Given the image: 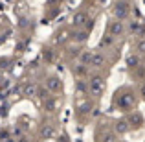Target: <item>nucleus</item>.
I'll use <instances>...</instances> for the list:
<instances>
[{"label":"nucleus","instance_id":"f257e3e1","mask_svg":"<svg viewBox=\"0 0 145 142\" xmlns=\"http://www.w3.org/2000/svg\"><path fill=\"white\" fill-rule=\"evenodd\" d=\"M86 85H88V92L92 96H96V98H99L103 94V90H105L106 83H105V78L101 74H94L86 79Z\"/></svg>","mask_w":145,"mask_h":142},{"label":"nucleus","instance_id":"f03ea898","mask_svg":"<svg viewBox=\"0 0 145 142\" xmlns=\"http://www.w3.org/2000/svg\"><path fill=\"white\" fill-rule=\"evenodd\" d=\"M72 22H74V26L75 28H79V30H92V26H94V20H92V17H90L86 11H79V13H75L74 15V18H72Z\"/></svg>","mask_w":145,"mask_h":142},{"label":"nucleus","instance_id":"7ed1b4c3","mask_svg":"<svg viewBox=\"0 0 145 142\" xmlns=\"http://www.w3.org/2000/svg\"><path fill=\"white\" fill-rule=\"evenodd\" d=\"M136 105V98L134 94L127 92V94H120V98H118V107H120L121 111H129V109H134Z\"/></svg>","mask_w":145,"mask_h":142},{"label":"nucleus","instance_id":"20e7f679","mask_svg":"<svg viewBox=\"0 0 145 142\" xmlns=\"http://www.w3.org/2000/svg\"><path fill=\"white\" fill-rule=\"evenodd\" d=\"M131 13V7L127 2H116L114 4V15H116V20H125Z\"/></svg>","mask_w":145,"mask_h":142},{"label":"nucleus","instance_id":"39448f33","mask_svg":"<svg viewBox=\"0 0 145 142\" xmlns=\"http://www.w3.org/2000/svg\"><path fill=\"white\" fill-rule=\"evenodd\" d=\"M125 24H123V20H112L110 22V26H108V32H110V35L116 39V37H120V35H123L125 33Z\"/></svg>","mask_w":145,"mask_h":142},{"label":"nucleus","instance_id":"423d86ee","mask_svg":"<svg viewBox=\"0 0 145 142\" xmlns=\"http://www.w3.org/2000/svg\"><path fill=\"white\" fill-rule=\"evenodd\" d=\"M46 89L50 92H61L63 90V81H61V78H57V76H50L46 79Z\"/></svg>","mask_w":145,"mask_h":142},{"label":"nucleus","instance_id":"0eeeda50","mask_svg":"<svg viewBox=\"0 0 145 142\" xmlns=\"http://www.w3.org/2000/svg\"><path fill=\"white\" fill-rule=\"evenodd\" d=\"M105 63H106L105 55H103L101 52H94L92 61H90V67H92V68H103V67H105Z\"/></svg>","mask_w":145,"mask_h":142},{"label":"nucleus","instance_id":"6e6552de","mask_svg":"<svg viewBox=\"0 0 145 142\" xmlns=\"http://www.w3.org/2000/svg\"><path fill=\"white\" fill-rule=\"evenodd\" d=\"M72 74L75 76V79H81V78H85L86 74H88V67L86 65H75V67H72Z\"/></svg>","mask_w":145,"mask_h":142},{"label":"nucleus","instance_id":"1a4fd4ad","mask_svg":"<svg viewBox=\"0 0 145 142\" xmlns=\"http://www.w3.org/2000/svg\"><path fill=\"white\" fill-rule=\"evenodd\" d=\"M92 55H94L92 50H83V52L79 53V63H81V65H86V67H88L90 61H92Z\"/></svg>","mask_w":145,"mask_h":142},{"label":"nucleus","instance_id":"9d476101","mask_svg":"<svg viewBox=\"0 0 145 142\" xmlns=\"http://www.w3.org/2000/svg\"><path fill=\"white\" fill-rule=\"evenodd\" d=\"M127 65H129L131 68H138L140 65H142V57H140L138 53H132V55L127 57Z\"/></svg>","mask_w":145,"mask_h":142},{"label":"nucleus","instance_id":"9b49d317","mask_svg":"<svg viewBox=\"0 0 145 142\" xmlns=\"http://www.w3.org/2000/svg\"><path fill=\"white\" fill-rule=\"evenodd\" d=\"M86 39H88V32H86V30H79V32L74 33V41L75 43H85Z\"/></svg>","mask_w":145,"mask_h":142},{"label":"nucleus","instance_id":"f8f14e48","mask_svg":"<svg viewBox=\"0 0 145 142\" xmlns=\"http://www.w3.org/2000/svg\"><path fill=\"white\" fill-rule=\"evenodd\" d=\"M127 124H129L127 120H118V122H116V131L120 133V135L127 133V131H129V125H127Z\"/></svg>","mask_w":145,"mask_h":142},{"label":"nucleus","instance_id":"ddd939ff","mask_svg":"<svg viewBox=\"0 0 145 142\" xmlns=\"http://www.w3.org/2000/svg\"><path fill=\"white\" fill-rule=\"evenodd\" d=\"M44 109L50 111V113H53V111L57 109V100H53L52 96H50L48 100H44Z\"/></svg>","mask_w":145,"mask_h":142},{"label":"nucleus","instance_id":"4468645a","mask_svg":"<svg viewBox=\"0 0 145 142\" xmlns=\"http://www.w3.org/2000/svg\"><path fill=\"white\" fill-rule=\"evenodd\" d=\"M35 94H37V96H39V98L44 102V100H48V98H50V94H52V92H50V90L46 89V87H37Z\"/></svg>","mask_w":145,"mask_h":142},{"label":"nucleus","instance_id":"2eb2a0df","mask_svg":"<svg viewBox=\"0 0 145 142\" xmlns=\"http://www.w3.org/2000/svg\"><path fill=\"white\" fill-rule=\"evenodd\" d=\"M114 41H116V39H114L112 35H105L101 41H99V46H105V48H108V46H112V44H114Z\"/></svg>","mask_w":145,"mask_h":142},{"label":"nucleus","instance_id":"dca6fc26","mask_svg":"<svg viewBox=\"0 0 145 142\" xmlns=\"http://www.w3.org/2000/svg\"><path fill=\"white\" fill-rule=\"evenodd\" d=\"M136 53L138 55H145V39H140L136 43Z\"/></svg>","mask_w":145,"mask_h":142},{"label":"nucleus","instance_id":"f3484780","mask_svg":"<svg viewBox=\"0 0 145 142\" xmlns=\"http://www.w3.org/2000/svg\"><path fill=\"white\" fill-rule=\"evenodd\" d=\"M75 87H77L79 92H86V90H88V85H86L83 79H75Z\"/></svg>","mask_w":145,"mask_h":142},{"label":"nucleus","instance_id":"a211bd4d","mask_svg":"<svg viewBox=\"0 0 145 142\" xmlns=\"http://www.w3.org/2000/svg\"><path fill=\"white\" fill-rule=\"evenodd\" d=\"M40 135H42V137H44V139H50V137H52V135H53V129H52V127H50V125H44V127H42V129H40Z\"/></svg>","mask_w":145,"mask_h":142},{"label":"nucleus","instance_id":"6ab92c4d","mask_svg":"<svg viewBox=\"0 0 145 142\" xmlns=\"http://www.w3.org/2000/svg\"><path fill=\"white\" fill-rule=\"evenodd\" d=\"M42 55L46 57L48 61H52V59H53V53H52V50H50V48H46V50H44V52H42Z\"/></svg>","mask_w":145,"mask_h":142},{"label":"nucleus","instance_id":"aec40b11","mask_svg":"<svg viewBox=\"0 0 145 142\" xmlns=\"http://www.w3.org/2000/svg\"><path fill=\"white\" fill-rule=\"evenodd\" d=\"M105 142H116V139H114V135H110V133H108V135L105 137Z\"/></svg>","mask_w":145,"mask_h":142},{"label":"nucleus","instance_id":"412c9836","mask_svg":"<svg viewBox=\"0 0 145 142\" xmlns=\"http://www.w3.org/2000/svg\"><path fill=\"white\" fill-rule=\"evenodd\" d=\"M140 94L145 98V83H142V87H140Z\"/></svg>","mask_w":145,"mask_h":142},{"label":"nucleus","instance_id":"4be33fe9","mask_svg":"<svg viewBox=\"0 0 145 142\" xmlns=\"http://www.w3.org/2000/svg\"><path fill=\"white\" fill-rule=\"evenodd\" d=\"M57 0H48V6H52V4H55Z\"/></svg>","mask_w":145,"mask_h":142}]
</instances>
